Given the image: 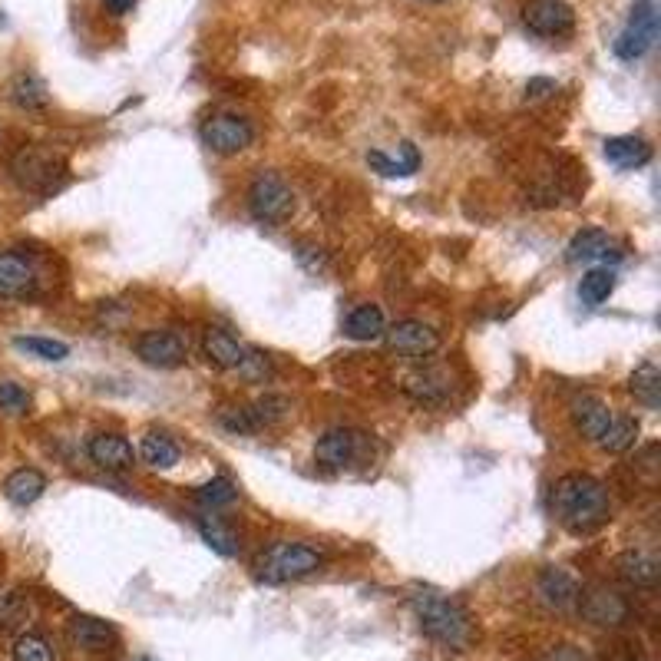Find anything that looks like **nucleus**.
Returning <instances> with one entry per match:
<instances>
[{"label": "nucleus", "mask_w": 661, "mask_h": 661, "mask_svg": "<svg viewBox=\"0 0 661 661\" xmlns=\"http://www.w3.org/2000/svg\"><path fill=\"white\" fill-rule=\"evenodd\" d=\"M43 490H47V476H43L40 470H34V467H20L4 480V496L14 506L37 503L43 496Z\"/></svg>", "instance_id": "23"}, {"label": "nucleus", "mask_w": 661, "mask_h": 661, "mask_svg": "<svg viewBox=\"0 0 661 661\" xmlns=\"http://www.w3.org/2000/svg\"><path fill=\"white\" fill-rule=\"evenodd\" d=\"M615 291V272L612 268H589L579 281V298L589 308H599L602 301H609Z\"/></svg>", "instance_id": "31"}, {"label": "nucleus", "mask_w": 661, "mask_h": 661, "mask_svg": "<svg viewBox=\"0 0 661 661\" xmlns=\"http://www.w3.org/2000/svg\"><path fill=\"white\" fill-rule=\"evenodd\" d=\"M552 516L569 533L589 536L612 519V500L602 480L589 473H566L552 486Z\"/></svg>", "instance_id": "1"}, {"label": "nucleus", "mask_w": 661, "mask_h": 661, "mask_svg": "<svg viewBox=\"0 0 661 661\" xmlns=\"http://www.w3.org/2000/svg\"><path fill=\"white\" fill-rule=\"evenodd\" d=\"M139 457H143V463H149V467H156V470H172L179 463V447H176V440H172L169 433L149 430L143 437V443H139Z\"/></svg>", "instance_id": "29"}, {"label": "nucleus", "mask_w": 661, "mask_h": 661, "mask_svg": "<svg viewBox=\"0 0 661 661\" xmlns=\"http://www.w3.org/2000/svg\"><path fill=\"white\" fill-rule=\"evenodd\" d=\"M655 34H658V17H655V7L648 4V0H638L632 17H628L625 30L615 40V53H619L622 60H638L645 57L648 50H652L655 43Z\"/></svg>", "instance_id": "10"}, {"label": "nucleus", "mask_w": 661, "mask_h": 661, "mask_svg": "<svg viewBox=\"0 0 661 661\" xmlns=\"http://www.w3.org/2000/svg\"><path fill=\"white\" fill-rule=\"evenodd\" d=\"M136 357L149 367H159V371H172V367H182L189 357V344L179 331L169 328H153L143 331L136 338Z\"/></svg>", "instance_id": "8"}, {"label": "nucleus", "mask_w": 661, "mask_h": 661, "mask_svg": "<svg viewBox=\"0 0 661 661\" xmlns=\"http://www.w3.org/2000/svg\"><path fill=\"white\" fill-rule=\"evenodd\" d=\"M235 483L229 480V476H215V480L202 483L199 490H195V500H199L205 509H222V506H232L235 503Z\"/></svg>", "instance_id": "32"}, {"label": "nucleus", "mask_w": 661, "mask_h": 661, "mask_svg": "<svg viewBox=\"0 0 661 661\" xmlns=\"http://www.w3.org/2000/svg\"><path fill=\"white\" fill-rule=\"evenodd\" d=\"M417 625L433 645L447 648V652H467L473 642V619L457 599L433 589H420L410 595Z\"/></svg>", "instance_id": "2"}, {"label": "nucleus", "mask_w": 661, "mask_h": 661, "mask_svg": "<svg viewBox=\"0 0 661 661\" xmlns=\"http://www.w3.org/2000/svg\"><path fill=\"white\" fill-rule=\"evenodd\" d=\"M14 176L24 189H50L57 176V159L40 149H24L14 162Z\"/></svg>", "instance_id": "19"}, {"label": "nucleus", "mask_w": 661, "mask_h": 661, "mask_svg": "<svg viewBox=\"0 0 661 661\" xmlns=\"http://www.w3.org/2000/svg\"><path fill=\"white\" fill-rule=\"evenodd\" d=\"M70 638L83 652H110L119 642L116 628L103 619H93V615H77V619L70 622Z\"/></svg>", "instance_id": "20"}, {"label": "nucleus", "mask_w": 661, "mask_h": 661, "mask_svg": "<svg viewBox=\"0 0 661 661\" xmlns=\"http://www.w3.org/2000/svg\"><path fill=\"white\" fill-rule=\"evenodd\" d=\"M543 661H589L585 658L579 648H572V645H559V648H552V652L543 658Z\"/></svg>", "instance_id": "41"}, {"label": "nucleus", "mask_w": 661, "mask_h": 661, "mask_svg": "<svg viewBox=\"0 0 661 661\" xmlns=\"http://www.w3.org/2000/svg\"><path fill=\"white\" fill-rule=\"evenodd\" d=\"M450 390H453V381L443 367H424V371H414L404 377V394L424 407H440L443 400L450 397Z\"/></svg>", "instance_id": "14"}, {"label": "nucleus", "mask_w": 661, "mask_h": 661, "mask_svg": "<svg viewBox=\"0 0 661 661\" xmlns=\"http://www.w3.org/2000/svg\"><path fill=\"white\" fill-rule=\"evenodd\" d=\"M324 566V552L308 543H275L258 559V582L265 585H288L298 579L314 576Z\"/></svg>", "instance_id": "3"}, {"label": "nucleus", "mask_w": 661, "mask_h": 661, "mask_svg": "<svg viewBox=\"0 0 661 661\" xmlns=\"http://www.w3.org/2000/svg\"><path fill=\"white\" fill-rule=\"evenodd\" d=\"M14 661H57V658H53V645L47 638L27 632L14 642Z\"/></svg>", "instance_id": "35"}, {"label": "nucleus", "mask_w": 661, "mask_h": 661, "mask_svg": "<svg viewBox=\"0 0 661 661\" xmlns=\"http://www.w3.org/2000/svg\"><path fill=\"white\" fill-rule=\"evenodd\" d=\"M384 328H387L384 311L377 305H357L348 314V321H344V334L351 341H377L384 338Z\"/></svg>", "instance_id": "26"}, {"label": "nucleus", "mask_w": 661, "mask_h": 661, "mask_svg": "<svg viewBox=\"0 0 661 661\" xmlns=\"http://www.w3.org/2000/svg\"><path fill=\"white\" fill-rule=\"evenodd\" d=\"M549 93H556V80L549 77H533L526 83V100H546Z\"/></svg>", "instance_id": "40"}, {"label": "nucleus", "mask_w": 661, "mask_h": 661, "mask_svg": "<svg viewBox=\"0 0 661 661\" xmlns=\"http://www.w3.org/2000/svg\"><path fill=\"white\" fill-rule=\"evenodd\" d=\"M14 348L40 357V361H67V357H70L67 344L53 341V338H14Z\"/></svg>", "instance_id": "34"}, {"label": "nucleus", "mask_w": 661, "mask_h": 661, "mask_svg": "<svg viewBox=\"0 0 661 661\" xmlns=\"http://www.w3.org/2000/svg\"><path fill=\"white\" fill-rule=\"evenodd\" d=\"M295 258L308 268V272H314V275H318L321 268H324V252H321V248H314V245H298Z\"/></svg>", "instance_id": "39"}, {"label": "nucleus", "mask_w": 661, "mask_h": 661, "mask_svg": "<svg viewBox=\"0 0 661 661\" xmlns=\"http://www.w3.org/2000/svg\"><path fill=\"white\" fill-rule=\"evenodd\" d=\"M255 126L252 119L238 113H212L202 123V143L212 149L215 156H238L242 149L252 146Z\"/></svg>", "instance_id": "7"}, {"label": "nucleus", "mask_w": 661, "mask_h": 661, "mask_svg": "<svg viewBox=\"0 0 661 661\" xmlns=\"http://www.w3.org/2000/svg\"><path fill=\"white\" fill-rule=\"evenodd\" d=\"M0 410H7V414H27L30 394L14 381H0Z\"/></svg>", "instance_id": "37"}, {"label": "nucleus", "mask_w": 661, "mask_h": 661, "mask_svg": "<svg viewBox=\"0 0 661 661\" xmlns=\"http://www.w3.org/2000/svg\"><path fill=\"white\" fill-rule=\"evenodd\" d=\"M103 7H106V10H110V14H113V17H126V14H129V10H133V7H136V0H103Z\"/></svg>", "instance_id": "42"}, {"label": "nucleus", "mask_w": 661, "mask_h": 661, "mask_svg": "<svg viewBox=\"0 0 661 661\" xmlns=\"http://www.w3.org/2000/svg\"><path fill=\"white\" fill-rule=\"evenodd\" d=\"M569 414H572V424H576V430L582 433V437H589L592 443H599V437L609 430L612 417H615L612 407L605 404L602 397H592V394H582V397L572 400Z\"/></svg>", "instance_id": "17"}, {"label": "nucleus", "mask_w": 661, "mask_h": 661, "mask_svg": "<svg viewBox=\"0 0 661 661\" xmlns=\"http://www.w3.org/2000/svg\"><path fill=\"white\" fill-rule=\"evenodd\" d=\"M215 420H219V427H225L229 433H255V430H258L252 407H245V404L219 407V414H215Z\"/></svg>", "instance_id": "36"}, {"label": "nucleus", "mask_w": 661, "mask_h": 661, "mask_svg": "<svg viewBox=\"0 0 661 661\" xmlns=\"http://www.w3.org/2000/svg\"><path fill=\"white\" fill-rule=\"evenodd\" d=\"M86 453H90V460L106 473L133 470V463H136L133 443H129L126 437H119V433H96V437L90 440V447H86Z\"/></svg>", "instance_id": "13"}, {"label": "nucleus", "mask_w": 661, "mask_h": 661, "mask_svg": "<svg viewBox=\"0 0 661 661\" xmlns=\"http://www.w3.org/2000/svg\"><path fill=\"white\" fill-rule=\"evenodd\" d=\"M136 661H156V658H149V655H146V658H136Z\"/></svg>", "instance_id": "44"}, {"label": "nucleus", "mask_w": 661, "mask_h": 661, "mask_svg": "<svg viewBox=\"0 0 661 661\" xmlns=\"http://www.w3.org/2000/svg\"><path fill=\"white\" fill-rule=\"evenodd\" d=\"M37 295V272L24 255L0 252V298L20 301Z\"/></svg>", "instance_id": "12"}, {"label": "nucleus", "mask_w": 661, "mask_h": 661, "mask_svg": "<svg viewBox=\"0 0 661 661\" xmlns=\"http://www.w3.org/2000/svg\"><path fill=\"white\" fill-rule=\"evenodd\" d=\"M10 100H14L20 110L40 113V110H47L50 106V90H47V83L37 77V73L24 70V73H17L14 83H10Z\"/></svg>", "instance_id": "25"}, {"label": "nucleus", "mask_w": 661, "mask_h": 661, "mask_svg": "<svg viewBox=\"0 0 661 661\" xmlns=\"http://www.w3.org/2000/svg\"><path fill=\"white\" fill-rule=\"evenodd\" d=\"M579 615L589 625L599 628H622L632 622V602L625 599L619 589H609V585H589V589H579V602H576Z\"/></svg>", "instance_id": "6"}, {"label": "nucleus", "mask_w": 661, "mask_h": 661, "mask_svg": "<svg viewBox=\"0 0 661 661\" xmlns=\"http://www.w3.org/2000/svg\"><path fill=\"white\" fill-rule=\"evenodd\" d=\"M609 258H619L615 252V238L602 229H582L572 235V242L566 245V262L569 265H589V262H609Z\"/></svg>", "instance_id": "16"}, {"label": "nucleus", "mask_w": 661, "mask_h": 661, "mask_svg": "<svg viewBox=\"0 0 661 661\" xmlns=\"http://www.w3.org/2000/svg\"><path fill=\"white\" fill-rule=\"evenodd\" d=\"M638 433H642V427H638L635 417L615 414L612 424H609V430H605L602 437H599V447H602L605 453H628V450H632L635 443H638Z\"/></svg>", "instance_id": "30"}, {"label": "nucleus", "mask_w": 661, "mask_h": 661, "mask_svg": "<svg viewBox=\"0 0 661 661\" xmlns=\"http://www.w3.org/2000/svg\"><path fill=\"white\" fill-rule=\"evenodd\" d=\"M417 4H447V0H417Z\"/></svg>", "instance_id": "43"}, {"label": "nucleus", "mask_w": 661, "mask_h": 661, "mask_svg": "<svg viewBox=\"0 0 661 661\" xmlns=\"http://www.w3.org/2000/svg\"><path fill=\"white\" fill-rule=\"evenodd\" d=\"M384 341L390 351L404 354V357H430L440 348L437 328H430L427 321H417V318L397 321V324H390V328H384Z\"/></svg>", "instance_id": "11"}, {"label": "nucleus", "mask_w": 661, "mask_h": 661, "mask_svg": "<svg viewBox=\"0 0 661 661\" xmlns=\"http://www.w3.org/2000/svg\"><path fill=\"white\" fill-rule=\"evenodd\" d=\"M367 162H371V169H377L387 179H404V176H414V172L420 169V153L414 143H400L397 156H387V153H381V149H374V153H367Z\"/></svg>", "instance_id": "24"}, {"label": "nucleus", "mask_w": 661, "mask_h": 661, "mask_svg": "<svg viewBox=\"0 0 661 661\" xmlns=\"http://www.w3.org/2000/svg\"><path fill=\"white\" fill-rule=\"evenodd\" d=\"M238 374H242L245 381H268V377H272V361H268V354L248 348L242 367H238Z\"/></svg>", "instance_id": "38"}, {"label": "nucleus", "mask_w": 661, "mask_h": 661, "mask_svg": "<svg viewBox=\"0 0 661 661\" xmlns=\"http://www.w3.org/2000/svg\"><path fill=\"white\" fill-rule=\"evenodd\" d=\"M523 24L529 27V34L556 40V37L572 34V27H576V10H572L566 0H526Z\"/></svg>", "instance_id": "9"}, {"label": "nucleus", "mask_w": 661, "mask_h": 661, "mask_svg": "<svg viewBox=\"0 0 661 661\" xmlns=\"http://www.w3.org/2000/svg\"><path fill=\"white\" fill-rule=\"evenodd\" d=\"M252 414H255L258 427H275V424H281V420L291 414V404H288L285 397H278V394H265L262 400H255V404H252Z\"/></svg>", "instance_id": "33"}, {"label": "nucleus", "mask_w": 661, "mask_h": 661, "mask_svg": "<svg viewBox=\"0 0 661 661\" xmlns=\"http://www.w3.org/2000/svg\"><path fill=\"white\" fill-rule=\"evenodd\" d=\"M374 440L367 437L364 430L354 427H334L328 433H321L318 443H314V460L328 470H348L357 463L371 460Z\"/></svg>", "instance_id": "5"}, {"label": "nucleus", "mask_w": 661, "mask_h": 661, "mask_svg": "<svg viewBox=\"0 0 661 661\" xmlns=\"http://www.w3.org/2000/svg\"><path fill=\"white\" fill-rule=\"evenodd\" d=\"M615 569H619V576L625 582H632L635 589H652V585H658V576H661V562L645 549L622 552V556L615 559Z\"/></svg>", "instance_id": "22"}, {"label": "nucleus", "mask_w": 661, "mask_h": 661, "mask_svg": "<svg viewBox=\"0 0 661 661\" xmlns=\"http://www.w3.org/2000/svg\"><path fill=\"white\" fill-rule=\"evenodd\" d=\"M248 212L262 225H281L295 212V192H291V186L278 172L262 169L248 182Z\"/></svg>", "instance_id": "4"}, {"label": "nucleus", "mask_w": 661, "mask_h": 661, "mask_svg": "<svg viewBox=\"0 0 661 661\" xmlns=\"http://www.w3.org/2000/svg\"><path fill=\"white\" fill-rule=\"evenodd\" d=\"M536 592H539V599H543L549 609H556V612L576 609V602H579V582L559 566H549V569L539 572Z\"/></svg>", "instance_id": "15"}, {"label": "nucleus", "mask_w": 661, "mask_h": 661, "mask_svg": "<svg viewBox=\"0 0 661 661\" xmlns=\"http://www.w3.org/2000/svg\"><path fill=\"white\" fill-rule=\"evenodd\" d=\"M628 390H632V397L642 407L658 410L661 407V371H658V364H652V361L638 364L632 371V377H628Z\"/></svg>", "instance_id": "28"}, {"label": "nucleus", "mask_w": 661, "mask_h": 661, "mask_svg": "<svg viewBox=\"0 0 661 661\" xmlns=\"http://www.w3.org/2000/svg\"><path fill=\"white\" fill-rule=\"evenodd\" d=\"M202 351L209 357V364H215L219 371H238L248 348L225 328H209L202 334Z\"/></svg>", "instance_id": "18"}, {"label": "nucleus", "mask_w": 661, "mask_h": 661, "mask_svg": "<svg viewBox=\"0 0 661 661\" xmlns=\"http://www.w3.org/2000/svg\"><path fill=\"white\" fill-rule=\"evenodd\" d=\"M602 153L615 169H642L652 162V146L645 136H609L602 143Z\"/></svg>", "instance_id": "21"}, {"label": "nucleus", "mask_w": 661, "mask_h": 661, "mask_svg": "<svg viewBox=\"0 0 661 661\" xmlns=\"http://www.w3.org/2000/svg\"><path fill=\"white\" fill-rule=\"evenodd\" d=\"M195 529H199L202 543L209 546L212 552H219V556L229 559V556H235V552H238V539H235V533L222 523V516H215V509H209V513H205V516L195 519Z\"/></svg>", "instance_id": "27"}]
</instances>
